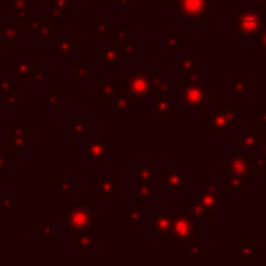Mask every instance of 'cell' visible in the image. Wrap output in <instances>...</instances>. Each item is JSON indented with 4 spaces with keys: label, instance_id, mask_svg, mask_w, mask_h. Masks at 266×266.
<instances>
[{
    "label": "cell",
    "instance_id": "6da1fadb",
    "mask_svg": "<svg viewBox=\"0 0 266 266\" xmlns=\"http://www.w3.org/2000/svg\"><path fill=\"white\" fill-rule=\"evenodd\" d=\"M181 89L182 104L188 106L189 109L201 111L206 104H210V93H208V89L202 88V84L199 82V77L195 81H182Z\"/></svg>",
    "mask_w": 266,
    "mask_h": 266
},
{
    "label": "cell",
    "instance_id": "7a4b0ae2",
    "mask_svg": "<svg viewBox=\"0 0 266 266\" xmlns=\"http://www.w3.org/2000/svg\"><path fill=\"white\" fill-rule=\"evenodd\" d=\"M239 15H237V29L241 31V35L246 36H255L259 31H261L262 26V15L259 9H250V8H242L239 6L237 8Z\"/></svg>",
    "mask_w": 266,
    "mask_h": 266
},
{
    "label": "cell",
    "instance_id": "3957f363",
    "mask_svg": "<svg viewBox=\"0 0 266 266\" xmlns=\"http://www.w3.org/2000/svg\"><path fill=\"white\" fill-rule=\"evenodd\" d=\"M126 93L133 102L137 101H144L149 93V77L144 73H139V75H131V77L126 81Z\"/></svg>",
    "mask_w": 266,
    "mask_h": 266
},
{
    "label": "cell",
    "instance_id": "277c9868",
    "mask_svg": "<svg viewBox=\"0 0 266 266\" xmlns=\"http://www.w3.org/2000/svg\"><path fill=\"white\" fill-rule=\"evenodd\" d=\"M181 2L182 18L199 21L212 9V0H179Z\"/></svg>",
    "mask_w": 266,
    "mask_h": 266
},
{
    "label": "cell",
    "instance_id": "5b68a950",
    "mask_svg": "<svg viewBox=\"0 0 266 266\" xmlns=\"http://www.w3.org/2000/svg\"><path fill=\"white\" fill-rule=\"evenodd\" d=\"M106 154H111V148H106L101 141H89L88 144V155L91 161L99 162L101 159H104Z\"/></svg>",
    "mask_w": 266,
    "mask_h": 266
},
{
    "label": "cell",
    "instance_id": "8992f818",
    "mask_svg": "<svg viewBox=\"0 0 266 266\" xmlns=\"http://www.w3.org/2000/svg\"><path fill=\"white\" fill-rule=\"evenodd\" d=\"M149 93H154L157 97H161L162 93L168 95L169 93L168 82H166L161 75H151V77H149Z\"/></svg>",
    "mask_w": 266,
    "mask_h": 266
},
{
    "label": "cell",
    "instance_id": "52a82bcc",
    "mask_svg": "<svg viewBox=\"0 0 266 266\" xmlns=\"http://www.w3.org/2000/svg\"><path fill=\"white\" fill-rule=\"evenodd\" d=\"M119 82L117 81H99L97 82V95L104 97H113L119 93Z\"/></svg>",
    "mask_w": 266,
    "mask_h": 266
},
{
    "label": "cell",
    "instance_id": "ba28073f",
    "mask_svg": "<svg viewBox=\"0 0 266 266\" xmlns=\"http://www.w3.org/2000/svg\"><path fill=\"white\" fill-rule=\"evenodd\" d=\"M55 51L61 53V55H73V53L79 51V41L77 39H66V41L56 42Z\"/></svg>",
    "mask_w": 266,
    "mask_h": 266
},
{
    "label": "cell",
    "instance_id": "9c48e42d",
    "mask_svg": "<svg viewBox=\"0 0 266 266\" xmlns=\"http://www.w3.org/2000/svg\"><path fill=\"white\" fill-rule=\"evenodd\" d=\"M175 106L172 104V102L169 101H159L157 102V106H155V119H157V121H161V119H164V121H168L169 119V115H172V113L175 111Z\"/></svg>",
    "mask_w": 266,
    "mask_h": 266
},
{
    "label": "cell",
    "instance_id": "30bf717a",
    "mask_svg": "<svg viewBox=\"0 0 266 266\" xmlns=\"http://www.w3.org/2000/svg\"><path fill=\"white\" fill-rule=\"evenodd\" d=\"M31 69H35V64L28 61V56H22V61L13 68V77H28V75H31Z\"/></svg>",
    "mask_w": 266,
    "mask_h": 266
},
{
    "label": "cell",
    "instance_id": "8fae6325",
    "mask_svg": "<svg viewBox=\"0 0 266 266\" xmlns=\"http://www.w3.org/2000/svg\"><path fill=\"white\" fill-rule=\"evenodd\" d=\"M252 88V81H237L232 84L230 88V95H244L246 89Z\"/></svg>",
    "mask_w": 266,
    "mask_h": 266
},
{
    "label": "cell",
    "instance_id": "7c38bea8",
    "mask_svg": "<svg viewBox=\"0 0 266 266\" xmlns=\"http://www.w3.org/2000/svg\"><path fill=\"white\" fill-rule=\"evenodd\" d=\"M115 111H126V109L131 106V99L128 97V93H122V95H119L117 99H115Z\"/></svg>",
    "mask_w": 266,
    "mask_h": 266
},
{
    "label": "cell",
    "instance_id": "4fadbf2b",
    "mask_svg": "<svg viewBox=\"0 0 266 266\" xmlns=\"http://www.w3.org/2000/svg\"><path fill=\"white\" fill-rule=\"evenodd\" d=\"M259 137H261V133H259V131H254L252 135H250V133H246L244 137H242L241 141H239V144H241V146H248V148L252 149L255 144H257Z\"/></svg>",
    "mask_w": 266,
    "mask_h": 266
},
{
    "label": "cell",
    "instance_id": "5bb4252c",
    "mask_svg": "<svg viewBox=\"0 0 266 266\" xmlns=\"http://www.w3.org/2000/svg\"><path fill=\"white\" fill-rule=\"evenodd\" d=\"M86 69H88V66H86L84 62H81V64H73L71 66V77L73 79H86L88 77Z\"/></svg>",
    "mask_w": 266,
    "mask_h": 266
},
{
    "label": "cell",
    "instance_id": "9a60e30c",
    "mask_svg": "<svg viewBox=\"0 0 266 266\" xmlns=\"http://www.w3.org/2000/svg\"><path fill=\"white\" fill-rule=\"evenodd\" d=\"M35 29L36 33H39V35L41 36H51L53 35V26H51V22H39V24L35 26Z\"/></svg>",
    "mask_w": 266,
    "mask_h": 266
},
{
    "label": "cell",
    "instance_id": "2e32d148",
    "mask_svg": "<svg viewBox=\"0 0 266 266\" xmlns=\"http://www.w3.org/2000/svg\"><path fill=\"white\" fill-rule=\"evenodd\" d=\"M119 56H121V51H117V49H108V51L104 53V55H101L97 59L99 62H117L119 61Z\"/></svg>",
    "mask_w": 266,
    "mask_h": 266
},
{
    "label": "cell",
    "instance_id": "e0dca14e",
    "mask_svg": "<svg viewBox=\"0 0 266 266\" xmlns=\"http://www.w3.org/2000/svg\"><path fill=\"white\" fill-rule=\"evenodd\" d=\"M121 48L124 49L126 53H135V51H137V44H135V41H131V39H128V36H124V39H122Z\"/></svg>",
    "mask_w": 266,
    "mask_h": 266
},
{
    "label": "cell",
    "instance_id": "ac0fdd59",
    "mask_svg": "<svg viewBox=\"0 0 266 266\" xmlns=\"http://www.w3.org/2000/svg\"><path fill=\"white\" fill-rule=\"evenodd\" d=\"M194 66H195V61L192 59V56H186V59H182L181 61V69L184 73H188V75L194 71Z\"/></svg>",
    "mask_w": 266,
    "mask_h": 266
},
{
    "label": "cell",
    "instance_id": "d6986e66",
    "mask_svg": "<svg viewBox=\"0 0 266 266\" xmlns=\"http://www.w3.org/2000/svg\"><path fill=\"white\" fill-rule=\"evenodd\" d=\"M62 97V89H48V101L51 104H56Z\"/></svg>",
    "mask_w": 266,
    "mask_h": 266
},
{
    "label": "cell",
    "instance_id": "ffe728a7",
    "mask_svg": "<svg viewBox=\"0 0 266 266\" xmlns=\"http://www.w3.org/2000/svg\"><path fill=\"white\" fill-rule=\"evenodd\" d=\"M71 128H73V135H84L86 133V124L84 122H73Z\"/></svg>",
    "mask_w": 266,
    "mask_h": 266
},
{
    "label": "cell",
    "instance_id": "44dd1931",
    "mask_svg": "<svg viewBox=\"0 0 266 266\" xmlns=\"http://www.w3.org/2000/svg\"><path fill=\"white\" fill-rule=\"evenodd\" d=\"M175 36H179V35L174 31L172 35H169V39H166V46H168L172 53H177V48H175Z\"/></svg>",
    "mask_w": 266,
    "mask_h": 266
},
{
    "label": "cell",
    "instance_id": "7402d4cb",
    "mask_svg": "<svg viewBox=\"0 0 266 266\" xmlns=\"http://www.w3.org/2000/svg\"><path fill=\"white\" fill-rule=\"evenodd\" d=\"M29 0H15V8L16 11H28Z\"/></svg>",
    "mask_w": 266,
    "mask_h": 266
},
{
    "label": "cell",
    "instance_id": "603a6c76",
    "mask_svg": "<svg viewBox=\"0 0 266 266\" xmlns=\"http://www.w3.org/2000/svg\"><path fill=\"white\" fill-rule=\"evenodd\" d=\"M26 13H28V11H16L15 13V18H18L21 22H26V21H28V15H26Z\"/></svg>",
    "mask_w": 266,
    "mask_h": 266
},
{
    "label": "cell",
    "instance_id": "cb8c5ba5",
    "mask_svg": "<svg viewBox=\"0 0 266 266\" xmlns=\"http://www.w3.org/2000/svg\"><path fill=\"white\" fill-rule=\"evenodd\" d=\"M36 81H39V84H41V88H44V86H46V81H44V77H42L41 73L36 75Z\"/></svg>",
    "mask_w": 266,
    "mask_h": 266
}]
</instances>
